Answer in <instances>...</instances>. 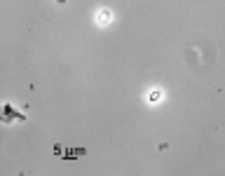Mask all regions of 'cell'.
I'll use <instances>...</instances> for the list:
<instances>
[{
	"mask_svg": "<svg viewBox=\"0 0 225 176\" xmlns=\"http://www.w3.org/2000/svg\"><path fill=\"white\" fill-rule=\"evenodd\" d=\"M99 21H101V24H108V21H110V14H108V12H101V19H99Z\"/></svg>",
	"mask_w": 225,
	"mask_h": 176,
	"instance_id": "cell-1",
	"label": "cell"
},
{
	"mask_svg": "<svg viewBox=\"0 0 225 176\" xmlns=\"http://www.w3.org/2000/svg\"><path fill=\"white\" fill-rule=\"evenodd\" d=\"M148 99H150V101H157V99H160V92H157V89L150 92V94H148Z\"/></svg>",
	"mask_w": 225,
	"mask_h": 176,
	"instance_id": "cell-2",
	"label": "cell"
}]
</instances>
